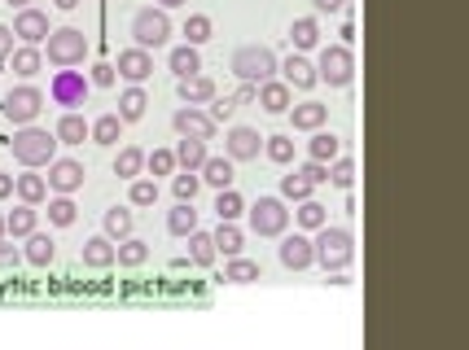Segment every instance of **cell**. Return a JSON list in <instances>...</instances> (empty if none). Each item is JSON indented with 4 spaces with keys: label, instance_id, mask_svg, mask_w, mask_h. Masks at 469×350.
Masks as SVG:
<instances>
[{
    "label": "cell",
    "instance_id": "6da1fadb",
    "mask_svg": "<svg viewBox=\"0 0 469 350\" xmlns=\"http://www.w3.org/2000/svg\"><path fill=\"white\" fill-rule=\"evenodd\" d=\"M312 254H316V263L325 267V276H347L351 263H356V237H351V228H342V224L316 228Z\"/></svg>",
    "mask_w": 469,
    "mask_h": 350
},
{
    "label": "cell",
    "instance_id": "7a4b0ae2",
    "mask_svg": "<svg viewBox=\"0 0 469 350\" xmlns=\"http://www.w3.org/2000/svg\"><path fill=\"white\" fill-rule=\"evenodd\" d=\"M9 150H13V158H18V167H22V171H45L53 158H57L62 145H57V136H53V132H45V127H36V123H31V127H18V132H13Z\"/></svg>",
    "mask_w": 469,
    "mask_h": 350
},
{
    "label": "cell",
    "instance_id": "3957f363",
    "mask_svg": "<svg viewBox=\"0 0 469 350\" xmlns=\"http://www.w3.org/2000/svg\"><path fill=\"white\" fill-rule=\"evenodd\" d=\"M40 53H45V61L57 66V70H75L88 57V36L79 27H57V31H49V40L40 45Z\"/></svg>",
    "mask_w": 469,
    "mask_h": 350
},
{
    "label": "cell",
    "instance_id": "277c9868",
    "mask_svg": "<svg viewBox=\"0 0 469 350\" xmlns=\"http://www.w3.org/2000/svg\"><path fill=\"white\" fill-rule=\"evenodd\" d=\"M276 53L267 49V45H242V49L228 57V70L242 79V84H267V79H276Z\"/></svg>",
    "mask_w": 469,
    "mask_h": 350
},
{
    "label": "cell",
    "instance_id": "5b68a950",
    "mask_svg": "<svg viewBox=\"0 0 469 350\" xmlns=\"http://www.w3.org/2000/svg\"><path fill=\"white\" fill-rule=\"evenodd\" d=\"M312 66H316V79L329 84V88H347L356 79V53L347 45H325Z\"/></svg>",
    "mask_w": 469,
    "mask_h": 350
},
{
    "label": "cell",
    "instance_id": "8992f818",
    "mask_svg": "<svg viewBox=\"0 0 469 350\" xmlns=\"http://www.w3.org/2000/svg\"><path fill=\"white\" fill-rule=\"evenodd\" d=\"M132 40H136V49L154 53V49H167V40H171V18L162 13V9H136L132 13Z\"/></svg>",
    "mask_w": 469,
    "mask_h": 350
},
{
    "label": "cell",
    "instance_id": "52a82bcc",
    "mask_svg": "<svg viewBox=\"0 0 469 350\" xmlns=\"http://www.w3.org/2000/svg\"><path fill=\"white\" fill-rule=\"evenodd\" d=\"M246 219H251L255 237H281L290 228V210L281 198H259L255 206H246Z\"/></svg>",
    "mask_w": 469,
    "mask_h": 350
},
{
    "label": "cell",
    "instance_id": "ba28073f",
    "mask_svg": "<svg viewBox=\"0 0 469 350\" xmlns=\"http://www.w3.org/2000/svg\"><path fill=\"white\" fill-rule=\"evenodd\" d=\"M0 110H4V118H9L13 127H31L36 114L45 110V93H40L36 84H18L9 97L0 101Z\"/></svg>",
    "mask_w": 469,
    "mask_h": 350
},
{
    "label": "cell",
    "instance_id": "9c48e42d",
    "mask_svg": "<svg viewBox=\"0 0 469 350\" xmlns=\"http://www.w3.org/2000/svg\"><path fill=\"white\" fill-rule=\"evenodd\" d=\"M88 75L84 70H53L49 79V101L53 105H62V110H79L84 101H88Z\"/></svg>",
    "mask_w": 469,
    "mask_h": 350
},
{
    "label": "cell",
    "instance_id": "30bf717a",
    "mask_svg": "<svg viewBox=\"0 0 469 350\" xmlns=\"http://www.w3.org/2000/svg\"><path fill=\"white\" fill-rule=\"evenodd\" d=\"M49 175H45V184H49L53 198H70V193H79L84 189V180H88V171H84V162H75V158H53L49 167H45Z\"/></svg>",
    "mask_w": 469,
    "mask_h": 350
},
{
    "label": "cell",
    "instance_id": "8fae6325",
    "mask_svg": "<svg viewBox=\"0 0 469 350\" xmlns=\"http://www.w3.org/2000/svg\"><path fill=\"white\" fill-rule=\"evenodd\" d=\"M9 31H13V40H18V45L40 49V45L49 40L53 27H49V13H45V9L27 4V9H18V13H13V27H9Z\"/></svg>",
    "mask_w": 469,
    "mask_h": 350
},
{
    "label": "cell",
    "instance_id": "7c38bea8",
    "mask_svg": "<svg viewBox=\"0 0 469 350\" xmlns=\"http://www.w3.org/2000/svg\"><path fill=\"white\" fill-rule=\"evenodd\" d=\"M276 258H281V267H290V272H308V267L316 263L312 237H308V232H281Z\"/></svg>",
    "mask_w": 469,
    "mask_h": 350
},
{
    "label": "cell",
    "instance_id": "4fadbf2b",
    "mask_svg": "<svg viewBox=\"0 0 469 350\" xmlns=\"http://www.w3.org/2000/svg\"><path fill=\"white\" fill-rule=\"evenodd\" d=\"M171 127H176V136H193V141H210L215 136V123H210V114L202 105H180L171 114Z\"/></svg>",
    "mask_w": 469,
    "mask_h": 350
},
{
    "label": "cell",
    "instance_id": "5bb4252c",
    "mask_svg": "<svg viewBox=\"0 0 469 350\" xmlns=\"http://www.w3.org/2000/svg\"><path fill=\"white\" fill-rule=\"evenodd\" d=\"M114 75L141 88V84L154 75V53L136 49V45H132V49H123V53H119V61H114Z\"/></svg>",
    "mask_w": 469,
    "mask_h": 350
},
{
    "label": "cell",
    "instance_id": "9a60e30c",
    "mask_svg": "<svg viewBox=\"0 0 469 350\" xmlns=\"http://www.w3.org/2000/svg\"><path fill=\"white\" fill-rule=\"evenodd\" d=\"M259 153H263V136L255 127H228V136H224V158L228 162H251Z\"/></svg>",
    "mask_w": 469,
    "mask_h": 350
},
{
    "label": "cell",
    "instance_id": "2e32d148",
    "mask_svg": "<svg viewBox=\"0 0 469 350\" xmlns=\"http://www.w3.org/2000/svg\"><path fill=\"white\" fill-rule=\"evenodd\" d=\"M276 75H281V84H290V88H299V93H308V88L320 84V79H316V66L303 53H290V57L276 66Z\"/></svg>",
    "mask_w": 469,
    "mask_h": 350
},
{
    "label": "cell",
    "instance_id": "e0dca14e",
    "mask_svg": "<svg viewBox=\"0 0 469 350\" xmlns=\"http://www.w3.org/2000/svg\"><path fill=\"white\" fill-rule=\"evenodd\" d=\"M36 228H40V206L18 201V206L4 215V237H9V241H27Z\"/></svg>",
    "mask_w": 469,
    "mask_h": 350
},
{
    "label": "cell",
    "instance_id": "ac0fdd59",
    "mask_svg": "<svg viewBox=\"0 0 469 350\" xmlns=\"http://www.w3.org/2000/svg\"><path fill=\"white\" fill-rule=\"evenodd\" d=\"M285 114H290L294 132H320V127L329 123V105H320V101H299V105H290Z\"/></svg>",
    "mask_w": 469,
    "mask_h": 350
},
{
    "label": "cell",
    "instance_id": "d6986e66",
    "mask_svg": "<svg viewBox=\"0 0 469 350\" xmlns=\"http://www.w3.org/2000/svg\"><path fill=\"white\" fill-rule=\"evenodd\" d=\"M53 136H57V145H84V141H88V118H84L79 110H62Z\"/></svg>",
    "mask_w": 469,
    "mask_h": 350
},
{
    "label": "cell",
    "instance_id": "ffe728a7",
    "mask_svg": "<svg viewBox=\"0 0 469 350\" xmlns=\"http://www.w3.org/2000/svg\"><path fill=\"white\" fill-rule=\"evenodd\" d=\"M255 101H259L267 114H285V110L294 105V88H290V84H281V79H267V84H259Z\"/></svg>",
    "mask_w": 469,
    "mask_h": 350
},
{
    "label": "cell",
    "instance_id": "44dd1931",
    "mask_svg": "<svg viewBox=\"0 0 469 350\" xmlns=\"http://www.w3.org/2000/svg\"><path fill=\"white\" fill-rule=\"evenodd\" d=\"M198 180H202V184H210V189L219 193V189H233V180H237V175H233V162H228L224 153H219V158L210 153L207 162L198 167Z\"/></svg>",
    "mask_w": 469,
    "mask_h": 350
},
{
    "label": "cell",
    "instance_id": "7402d4cb",
    "mask_svg": "<svg viewBox=\"0 0 469 350\" xmlns=\"http://www.w3.org/2000/svg\"><path fill=\"white\" fill-rule=\"evenodd\" d=\"M13 193H18V201H27V206H45L49 201V184H45L40 171H22V175H13Z\"/></svg>",
    "mask_w": 469,
    "mask_h": 350
},
{
    "label": "cell",
    "instance_id": "603a6c76",
    "mask_svg": "<svg viewBox=\"0 0 469 350\" xmlns=\"http://www.w3.org/2000/svg\"><path fill=\"white\" fill-rule=\"evenodd\" d=\"M132 228H136V215H132V206H110L102 219V237L110 241H123V237H132Z\"/></svg>",
    "mask_w": 469,
    "mask_h": 350
},
{
    "label": "cell",
    "instance_id": "cb8c5ba5",
    "mask_svg": "<svg viewBox=\"0 0 469 350\" xmlns=\"http://www.w3.org/2000/svg\"><path fill=\"white\" fill-rule=\"evenodd\" d=\"M171 153H176V171H198V167L210 158L207 141H193V136H180Z\"/></svg>",
    "mask_w": 469,
    "mask_h": 350
},
{
    "label": "cell",
    "instance_id": "d4e9b609",
    "mask_svg": "<svg viewBox=\"0 0 469 350\" xmlns=\"http://www.w3.org/2000/svg\"><path fill=\"white\" fill-rule=\"evenodd\" d=\"M9 61H13V75H18L22 84H31V79L45 70V53L31 49V45H18V49L9 53Z\"/></svg>",
    "mask_w": 469,
    "mask_h": 350
},
{
    "label": "cell",
    "instance_id": "484cf974",
    "mask_svg": "<svg viewBox=\"0 0 469 350\" xmlns=\"http://www.w3.org/2000/svg\"><path fill=\"white\" fill-rule=\"evenodd\" d=\"M167 70L176 75V79H189V75H202V57L193 45H176V49L167 53Z\"/></svg>",
    "mask_w": 469,
    "mask_h": 350
},
{
    "label": "cell",
    "instance_id": "4316f807",
    "mask_svg": "<svg viewBox=\"0 0 469 350\" xmlns=\"http://www.w3.org/2000/svg\"><path fill=\"white\" fill-rule=\"evenodd\" d=\"M88 141L93 145H119L123 141V118L110 110V114H97L93 123H88Z\"/></svg>",
    "mask_w": 469,
    "mask_h": 350
},
{
    "label": "cell",
    "instance_id": "83f0119b",
    "mask_svg": "<svg viewBox=\"0 0 469 350\" xmlns=\"http://www.w3.org/2000/svg\"><path fill=\"white\" fill-rule=\"evenodd\" d=\"M176 93H180L185 105H207L219 88H215V79H210V75H189V79H180V84H176Z\"/></svg>",
    "mask_w": 469,
    "mask_h": 350
},
{
    "label": "cell",
    "instance_id": "f1b7e54d",
    "mask_svg": "<svg viewBox=\"0 0 469 350\" xmlns=\"http://www.w3.org/2000/svg\"><path fill=\"white\" fill-rule=\"evenodd\" d=\"M79 258H84V267L105 272V267H114V241H110V237H88V241L79 246Z\"/></svg>",
    "mask_w": 469,
    "mask_h": 350
},
{
    "label": "cell",
    "instance_id": "f546056e",
    "mask_svg": "<svg viewBox=\"0 0 469 350\" xmlns=\"http://www.w3.org/2000/svg\"><path fill=\"white\" fill-rule=\"evenodd\" d=\"M290 45H294V53H308L320 45V22H316V13H303V18L290 22Z\"/></svg>",
    "mask_w": 469,
    "mask_h": 350
},
{
    "label": "cell",
    "instance_id": "4dcf8cb0",
    "mask_svg": "<svg viewBox=\"0 0 469 350\" xmlns=\"http://www.w3.org/2000/svg\"><path fill=\"white\" fill-rule=\"evenodd\" d=\"M167 232H171V237L198 232V210H193V201H176V206L167 210Z\"/></svg>",
    "mask_w": 469,
    "mask_h": 350
},
{
    "label": "cell",
    "instance_id": "1f68e13d",
    "mask_svg": "<svg viewBox=\"0 0 469 350\" xmlns=\"http://www.w3.org/2000/svg\"><path fill=\"white\" fill-rule=\"evenodd\" d=\"M141 171H145V150L141 145H123L119 158H114V175L132 184V180H141Z\"/></svg>",
    "mask_w": 469,
    "mask_h": 350
},
{
    "label": "cell",
    "instance_id": "d6a6232c",
    "mask_svg": "<svg viewBox=\"0 0 469 350\" xmlns=\"http://www.w3.org/2000/svg\"><path fill=\"white\" fill-rule=\"evenodd\" d=\"M210 241H215V254H224V258H237V254L246 250V232L237 224H219L210 232Z\"/></svg>",
    "mask_w": 469,
    "mask_h": 350
},
{
    "label": "cell",
    "instance_id": "836d02e7",
    "mask_svg": "<svg viewBox=\"0 0 469 350\" xmlns=\"http://www.w3.org/2000/svg\"><path fill=\"white\" fill-rule=\"evenodd\" d=\"M22 258H27L31 267H49L53 258H57V246H53L49 232H40V228H36V232L27 237V250H22Z\"/></svg>",
    "mask_w": 469,
    "mask_h": 350
},
{
    "label": "cell",
    "instance_id": "e575fe53",
    "mask_svg": "<svg viewBox=\"0 0 469 350\" xmlns=\"http://www.w3.org/2000/svg\"><path fill=\"white\" fill-rule=\"evenodd\" d=\"M338 153H342V141H338L333 132H325V127H320V132H312V141H308V158H312V162L329 167Z\"/></svg>",
    "mask_w": 469,
    "mask_h": 350
},
{
    "label": "cell",
    "instance_id": "d590c367",
    "mask_svg": "<svg viewBox=\"0 0 469 350\" xmlns=\"http://www.w3.org/2000/svg\"><path fill=\"white\" fill-rule=\"evenodd\" d=\"M145 105H150V97H145V88H136V84H128L123 88V97H119V118L123 123H136V118H145Z\"/></svg>",
    "mask_w": 469,
    "mask_h": 350
},
{
    "label": "cell",
    "instance_id": "8d00e7d4",
    "mask_svg": "<svg viewBox=\"0 0 469 350\" xmlns=\"http://www.w3.org/2000/svg\"><path fill=\"white\" fill-rule=\"evenodd\" d=\"M259 263L255 258H246V254H237V258H224V281H233V285H251V281H259Z\"/></svg>",
    "mask_w": 469,
    "mask_h": 350
},
{
    "label": "cell",
    "instance_id": "74e56055",
    "mask_svg": "<svg viewBox=\"0 0 469 350\" xmlns=\"http://www.w3.org/2000/svg\"><path fill=\"white\" fill-rule=\"evenodd\" d=\"M263 158L276 162V167H290V162H294V136H290V132L263 136Z\"/></svg>",
    "mask_w": 469,
    "mask_h": 350
},
{
    "label": "cell",
    "instance_id": "f35d334b",
    "mask_svg": "<svg viewBox=\"0 0 469 350\" xmlns=\"http://www.w3.org/2000/svg\"><path fill=\"white\" fill-rule=\"evenodd\" d=\"M215 215H219V224H237L246 215V198L237 189H219L215 193Z\"/></svg>",
    "mask_w": 469,
    "mask_h": 350
},
{
    "label": "cell",
    "instance_id": "ab89813d",
    "mask_svg": "<svg viewBox=\"0 0 469 350\" xmlns=\"http://www.w3.org/2000/svg\"><path fill=\"white\" fill-rule=\"evenodd\" d=\"M316 193V184L294 167L290 175H281V201H308Z\"/></svg>",
    "mask_w": 469,
    "mask_h": 350
},
{
    "label": "cell",
    "instance_id": "60d3db41",
    "mask_svg": "<svg viewBox=\"0 0 469 350\" xmlns=\"http://www.w3.org/2000/svg\"><path fill=\"white\" fill-rule=\"evenodd\" d=\"M145 258H150V246H145L141 237H123V241L114 246V263H119V267H141Z\"/></svg>",
    "mask_w": 469,
    "mask_h": 350
},
{
    "label": "cell",
    "instance_id": "b9f144b4",
    "mask_svg": "<svg viewBox=\"0 0 469 350\" xmlns=\"http://www.w3.org/2000/svg\"><path fill=\"white\" fill-rule=\"evenodd\" d=\"M185 241H189V263H193V267H210V263L219 258V254H215V241H210V232H202V228L189 232Z\"/></svg>",
    "mask_w": 469,
    "mask_h": 350
},
{
    "label": "cell",
    "instance_id": "7bdbcfd3",
    "mask_svg": "<svg viewBox=\"0 0 469 350\" xmlns=\"http://www.w3.org/2000/svg\"><path fill=\"white\" fill-rule=\"evenodd\" d=\"M294 219H299V228H303V232H316V228H325V224H329V206H320L316 198H308V201H299Z\"/></svg>",
    "mask_w": 469,
    "mask_h": 350
},
{
    "label": "cell",
    "instance_id": "ee69618b",
    "mask_svg": "<svg viewBox=\"0 0 469 350\" xmlns=\"http://www.w3.org/2000/svg\"><path fill=\"white\" fill-rule=\"evenodd\" d=\"M325 171H329V175H325V184H333V189H351V184H356V162H351L347 153H338Z\"/></svg>",
    "mask_w": 469,
    "mask_h": 350
},
{
    "label": "cell",
    "instance_id": "f6af8a7d",
    "mask_svg": "<svg viewBox=\"0 0 469 350\" xmlns=\"http://www.w3.org/2000/svg\"><path fill=\"white\" fill-rule=\"evenodd\" d=\"M210 31H215V22H210L207 13H189V18H185V45H193V49L207 45Z\"/></svg>",
    "mask_w": 469,
    "mask_h": 350
},
{
    "label": "cell",
    "instance_id": "bcb514c9",
    "mask_svg": "<svg viewBox=\"0 0 469 350\" xmlns=\"http://www.w3.org/2000/svg\"><path fill=\"white\" fill-rule=\"evenodd\" d=\"M45 215H49L53 228H70V224L79 219V206L70 198H49V210H45Z\"/></svg>",
    "mask_w": 469,
    "mask_h": 350
},
{
    "label": "cell",
    "instance_id": "7dc6e473",
    "mask_svg": "<svg viewBox=\"0 0 469 350\" xmlns=\"http://www.w3.org/2000/svg\"><path fill=\"white\" fill-rule=\"evenodd\" d=\"M154 201H158V180L141 175V180L128 184V206H154Z\"/></svg>",
    "mask_w": 469,
    "mask_h": 350
},
{
    "label": "cell",
    "instance_id": "c3c4849f",
    "mask_svg": "<svg viewBox=\"0 0 469 350\" xmlns=\"http://www.w3.org/2000/svg\"><path fill=\"white\" fill-rule=\"evenodd\" d=\"M198 189H202L198 171H180V175H171V193H176V201H193L198 198Z\"/></svg>",
    "mask_w": 469,
    "mask_h": 350
},
{
    "label": "cell",
    "instance_id": "681fc988",
    "mask_svg": "<svg viewBox=\"0 0 469 350\" xmlns=\"http://www.w3.org/2000/svg\"><path fill=\"white\" fill-rule=\"evenodd\" d=\"M145 171L150 175H176V153L171 150H154V153H145Z\"/></svg>",
    "mask_w": 469,
    "mask_h": 350
},
{
    "label": "cell",
    "instance_id": "f907efd6",
    "mask_svg": "<svg viewBox=\"0 0 469 350\" xmlns=\"http://www.w3.org/2000/svg\"><path fill=\"white\" fill-rule=\"evenodd\" d=\"M202 110L210 114V123L219 127V123H228V118L237 114V101H233V97H219V93H215V97H210L207 105H202Z\"/></svg>",
    "mask_w": 469,
    "mask_h": 350
},
{
    "label": "cell",
    "instance_id": "816d5d0a",
    "mask_svg": "<svg viewBox=\"0 0 469 350\" xmlns=\"http://www.w3.org/2000/svg\"><path fill=\"white\" fill-rule=\"evenodd\" d=\"M114 79H119V75H114V61H97V66L88 70V84H93V88H114Z\"/></svg>",
    "mask_w": 469,
    "mask_h": 350
},
{
    "label": "cell",
    "instance_id": "f5cc1de1",
    "mask_svg": "<svg viewBox=\"0 0 469 350\" xmlns=\"http://www.w3.org/2000/svg\"><path fill=\"white\" fill-rule=\"evenodd\" d=\"M347 4H351V0H312L316 13H347Z\"/></svg>",
    "mask_w": 469,
    "mask_h": 350
},
{
    "label": "cell",
    "instance_id": "db71d44e",
    "mask_svg": "<svg viewBox=\"0 0 469 350\" xmlns=\"http://www.w3.org/2000/svg\"><path fill=\"white\" fill-rule=\"evenodd\" d=\"M18 258H22V254H18V246H13V241L4 237V241H0V267H13Z\"/></svg>",
    "mask_w": 469,
    "mask_h": 350
},
{
    "label": "cell",
    "instance_id": "11a10c76",
    "mask_svg": "<svg viewBox=\"0 0 469 350\" xmlns=\"http://www.w3.org/2000/svg\"><path fill=\"white\" fill-rule=\"evenodd\" d=\"M299 171H303V175H308V180H312V184H325V175H329V171H325V167H320V162H312V158H308V162H303V167H299Z\"/></svg>",
    "mask_w": 469,
    "mask_h": 350
},
{
    "label": "cell",
    "instance_id": "9f6ffc18",
    "mask_svg": "<svg viewBox=\"0 0 469 350\" xmlns=\"http://www.w3.org/2000/svg\"><path fill=\"white\" fill-rule=\"evenodd\" d=\"M13 49H18V45H13V31H9V27H0V61H4Z\"/></svg>",
    "mask_w": 469,
    "mask_h": 350
},
{
    "label": "cell",
    "instance_id": "6f0895ef",
    "mask_svg": "<svg viewBox=\"0 0 469 350\" xmlns=\"http://www.w3.org/2000/svg\"><path fill=\"white\" fill-rule=\"evenodd\" d=\"M255 93H259V84H242V88H237V105H251V101H255Z\"/></svg>",
    "mask_w": 469,
    "mask_h": 350
},
{
    "label": "cell",
    "instance_id": "680465c9",
    "mask_svg": "<svg viewBox=\"0 0 469 350\" xmlns=\"http://www.w3.org/2000/svg\"><path fill=\"white\" fill-rule=\"evenodd\" d=\"M9 198H13V175L0 171V201H9Z\"/></svg>",
    "mask_w": 469,
    "mask_h": 350
},
{
    "label": "cell",
    "instance_id": "91938a15",
    "mask_svg": "<svg viewBox=\"0 0 469 350\" xmlns=\"http://www.w3.org/2000/svg\"><path fill=\"white\" fill-rule=\"evenodd\" d=\"M180 4H189V0H154V9H162V13L167 9H180Z\"/></svg>",
    "mask_w": 469,
    "mask_h": 350
},
{
    "label": "cell",
    "instance_id": "94428289",
    "mask_svg": "<svg viewBox=\"0 0 469 350\" xmlns=\"http://www.w3.org/2000/svg\"><path fill=\"white\" fill-rule=\"evenodd\" d=\"M53 4H57V9H62V13H70V9H75V4H79V0H53Z\"/></svg>",
    "mask_w": 469,
    "mask_h": 350
},
{
    "label": "cell",
    "instance_id": "6125c7cd",
    "mask_svg": "<svg viewBox=\"0 0 469 350\" xmlns=\"http://www.w3.org/2000/svg\"><path fill=\"white\" fill-rule=\"evenodd\" d=\"M4 4H13V9H27V4H31V0H4Z\"/></svg>",
    "mask_w": 469,
    "mask_h": 350
},
{
    "label": "cell",
    "instance_id": "be15d7a7",
    "mask_svg": "<svg viewBox=\"0 0 469 350\" xmlns=\"http://www.w3.org/2000/svg\"><path fill=\"white\" fill-rule=\"evenodd\" d=\"M0 241H4V215H0Z\"/></svg>",
    "mask_w": 469,
    "mask_h": 350
}]
</instances>
